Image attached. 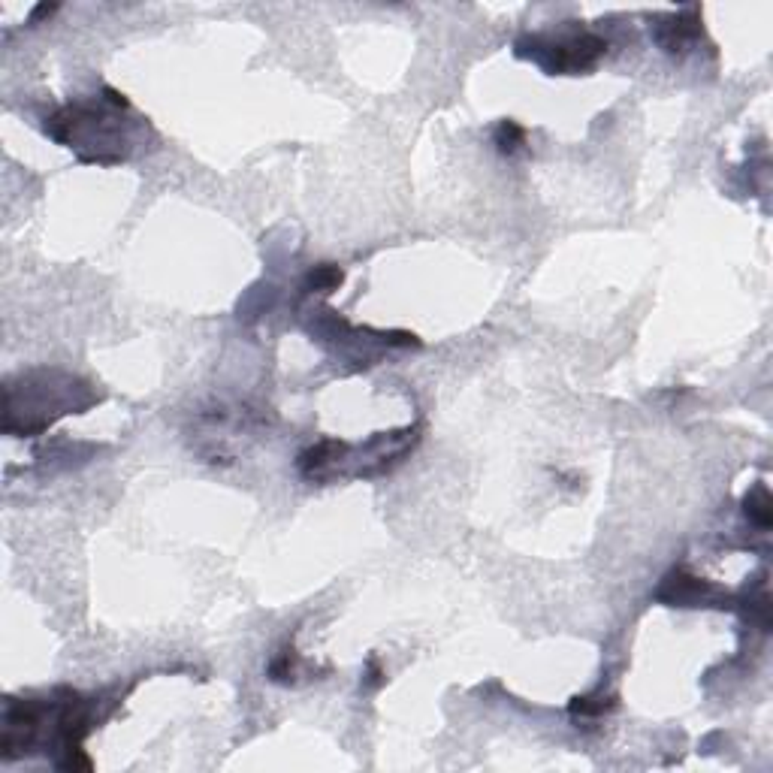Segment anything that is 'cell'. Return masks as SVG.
<instances>
[{"label": "cell", "instance_id": "cell-7", "mask_svg": "<svg viewBox=\"0 0 773 773\" xmlns=\"http://www.w3.org/2000/svg\"><path fill=\"white\" fill-rule=\"evenodd\" d=\"M746 508V517L758 526V529H767L770 526V493H767V487H755L749 496H746V502H743Z\"/></svg>", "mask_w": 773, "mask_h": 773}, {"label": "cell", "instance_id": "cell-2", "mask_svg": "<svg viewBox=\"0 0 773 773\" xmlns=\"http://www.w3.org/2000/svg\"><path fill=\"white\" fill-rule=\"evenodd\" d=\"M94 393L85 381L64 372H31L7 384L4 432L37 435L46 432L58 417L88 408Z\"/></svg>", "mask_w": 773, "mask_h": 773}, {"label": "cell", "instance_id": "cell-8", "mask_svg": "<svg viewBox=\"0 0 773 773\" xmlns=\"http://www.w3.org/2000/svg\"><path fill=\"white\" fill-rule=\"evenodd\" d=\"M496 145H499L502 154H517V151L526 145V130H523L517 121L505 118V121H499V127H496Z\"/></svg>", "mask_w": 773, "mask_h": 773}, {"label": "cell", "instance_id": "cell-4", "mask_svg": "<svg viewBox=\"0 0 773 773\" xmlns=\"http://www.w3.org/2000/svg\"><path fill=\"white\" fill-rule=\"evenodd\" d=\"M514 52L520 58L535 61L538 67H544L547 73H559V76H577L592 70L604 52L607 43L595 34H562V37H550V34H535V37H523L517 40Z\"/></svg>", "mask_w": 773, "mask_h": 773}, {"label": "cell", "instance_id": "cell-5", "mask_svg": "<svg viewBox=\"0 0 773 773\" xmlns=\"http://www.w3.org/2000/svg\"><path fill=\"white\" fill-rule=\"evenodd\" d=\"M659 598L662 601H671V604H680V607H701V604H710L716 598V589L686 571H674L662 589H659Z\"/></svg>", "mask_w": 773, "mask_h": 773}, {"label": "cell", "instance_id": "cell-6", "mask_svg": "<svg viewBox=\"0 0 773 773\" xmlns=\"http://www.w3.org/2000/svg\"><path fill=\"white\" fill-rule=\"evenodd\" d=\"M698 34H701L698 19H686V16H671L662 25H656V40L665 52H683L698 40Z\"/></svg>", "mask_w": 773, "mask_h": 773}, {"label": "cell", "instance_id": "cell-1", "mask_svg": "<svg viewBox=\"0 0 773 773\" xmlns=\"http://www.w3.org/2000/svg\"><path fill=\"white\" fill-rule=\"evenodd\" d=\"M124 112V94L103 88L100 97L70 103L46 118V133L76 151L82 164H121L133 148V130Z\"/></svg>", "mask_w": 773, "mask_h": 773}, {"label": "cell", "instance_id": "cell-10", "mask_svg": "<svg viewBox=\"0 0 773 773\" xmlns=\"http://www.w3.org/2000/svg\"><path fill=\"white\" fill-rule=\"evenodd\" d=\"M616 707V698L613 695H598V698H574L571 710L580 713V716H601L607 710Z\"/></svg>", "mask_w": 773, "mask_h": 773}, {"label": "cell", "instance_id": "cell-9", "mask_svg": "<svg viewBox=\"0 0 773 773\" xmlns=\"http://www.w3.org/2000/svg\"><path fill=\"white\" fill-rule=\"evenodd\" d=\"M342 269L339 266H318V269H312L308 272V278H305V290H324V293H330V290H336L339 284H342Z\"/></svg>", "mask_w": 773, "mask_h": 773}, {"label": "cell", "instance_id": "cell-3", "mask_svg": "<svg viewBox=\"0 0 773 773\" xmlns=\"http://www.w3.org/2000/svg\"><path fill=\"white\" fill-rule=\"evenodd\" d=\"M417 429L387 432L369 438L360 450L345 441H321L299 456V472L308 481H333V478H372L387 472L399 462L408 447H414Z\"/></svg>", "mask_w": 773, "mask_h": 773}, {"label": "cell", "instance_id": "cell-11", "mask_svg": "<svg viewBox=\"0 0 773 773\" xmlns=\"http://www.w3.org/2000/svg\"><path fill=\"white\" fill-rule=\"evenodd\" d=\"M296 671H299V662H296V653H293V650H284V653L272 662V668H269L272 680H278V683H290V680L296 677Z\"/></svg>", "mask_w": 773, "mask_h": 773}]
</instances>
